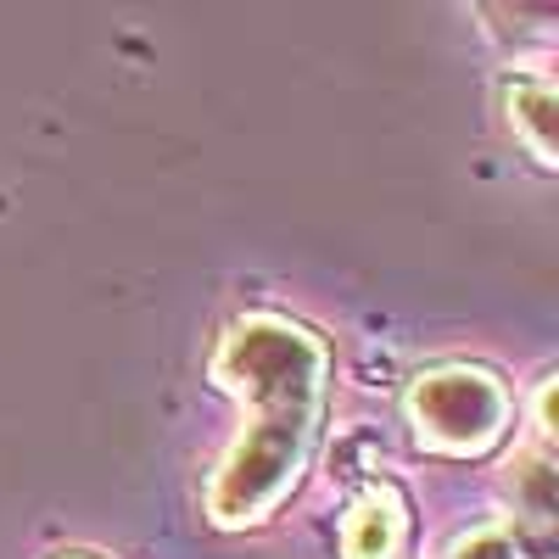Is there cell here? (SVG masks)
<instances>
[{
	"mask_svg": "<svg viewBox=\"0 0 559 559\" xmlns=\"http://www.w3.org/2000/svg\"><path fill=\"white\" fill-rule=\"evenodd\" d=\"M509 107H515V118L532 129V152H537V163H554V140H548V123H554V90L537 84V79H515V84H509Z\"/></svg>",
	"mask_w": 559,
	"mask_h": 559,
	"instance_id": "obj_4",
	"label": "cell"
},
{
	"mask_svg": "<svg viewBox=\"0 0 559 559\" xmlns=\"http://www.w3.org/2000/svg\"><path fill=\"white\" fill-rule=\"evenodd\" d=\"M403 537H408V509L392 487H369L342 526L347 559H403Z\"/></svg>",
	"mask_w": 559,
	"mask_h": 559,
	"instance_id": "obj_3",
	"label": "cell"
},
{
	"mask_svg": "<svg viewBox=\"0 0 559 559\" xmlns=\"http://www.w3.org/2000/svg\"><path fill=\"white\" fill-rule=\"evenodd\" d=\"M408 414H414L419 442L431 453L471 459V453H487L503 437L509 392L498 386V376H487V369H431V376L414 381Z\"/></svg>",
	"mask_w": 559,
	"mask_h": 559,
	"instance_id": "obj_2",
	"label": "cell"
},
{
	"mask_svg": "<svg viewBox=\"0 0 559 559\" xmlns=\"http://www.w3.org/2000/svg\"><path fill=\"white\" fill-rule=\"evenodd\" d=\"M218 376L224 386L247 392L258 408V426L236 442L224 476L213 481V515L224 526H247V521H263L297 487V471L319 426L324 353L297 324L258 313L224 336Z\"/></svg>",
	"mask_w": 559,
	"mask_h": 559,
	"instance_id": "obj_1",
	"label": "cell"
}]
</instances>
